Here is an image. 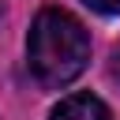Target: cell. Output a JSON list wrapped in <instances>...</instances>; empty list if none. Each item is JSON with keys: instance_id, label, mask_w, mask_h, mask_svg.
<instances>
[{"instance_id": "cell-2", "label": "cell", "mask_w": 120, "mask_h": 120, "mask_svg": "<svg viewBox=\"0 0 120 120\" xmlns=\"http://www.w3.org/2000/svg\"><path fill=\"white\" fill-rule=\"evenodd\" d=\"M49 120H112V112H109V105H105L101 98H94V94H68V98L52 109Z\"/></svg>"}, {"instance_id": "cell-3", "label": "cell", "mask_w": 120, "mask_h": 120, "mask_svg": "<svg viewBox=\"0 0 120 120\" xmlns=\"http://www.w3.org/2000/svg\"><path fill=\"white\" fill-rule=\"evenodd\" d=\"M86 8H94L98 15H120V0H82Z\"/></svg>"}, {"instance_id": "cell-1", "label": "cell", "mask_w": 120, "mask_h": 120, "mask_svg": "<svg viewBox=\"0 0 120 120\" xmlns=\"http://www.w3.org/2000/svg\"><path fill=\"white\" fill-rule=\"evenodd\" d=\"M26 60L41 86L60 90L82 75V68L90 60V34L71 11L41 8L30 26V38H26Z\"/></svg>"}, {"instance_id": "cell-4", "label": "cell", "mask_w": 120, "mask_h": 120, "mask_svg": "<svg viewBox=\"0 0 120 120\" xmlns=\"http://www.w3.org/2000/svg\"><path fill=\"white\" fill-rule=\"evenodd\" d=\"M109 75H112V79L120 82V45L112 49V60H109Z\"/></svg>"}]
</instances>
